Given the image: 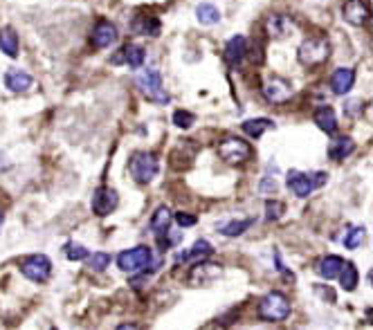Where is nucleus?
I'll return each instance as SVG.
<instances>
[{
    "label": "nucleus",
    "instance_id": "1",
    "mask_svg": "<svg viewBox=\"0 0 373 330\" xmlns=\"http://www.w3.org/2000/svg\"><path fill=\"white\" fill-rule=\"evenodd\" d=\"M259 317L264 322H285L292 312V305H290V299L281 295V292H268V295L259 301Z\"/></svg>",
    "mask_w": 373,
    "mask_h": 330
},
{
    "label": "nucleus",
    "instance_id": "2",
    "mask_svg": "<svg viewBox=\"0 0 373 330\" xmlns=\"http://www.w3.org/2000/svg\"><path fill=\"white\" fill-rule=\"evenodd\" d=\"M158 171H160V160L151 151H138L129 160V173L138 185H148V182H153Z\"/></svg>",
    "mask_w": 373,
    "mask_h": 330
},
{
    "label": "nucleus",
    "instance_id": "3",
    "mask_svg": "<svg viewBox=\"0 0 373 330\" xmlns=\"http://www.w3.org/2000/svg\"><path fill=\"white\" fill-rule=\"evenodd\" d=\"M151 261H153V252L146 245H138V248H131L117 256V267L122 272H129V274H138V272L148 274Z\"/></svg>",
    "mask_w": 373,
    "mask_h": 330
},
{
    "label": "nucleus",
    "instance_id": "4",
    "mask_svg": "<svg viewBox=\"0 0 373 330\" xmlns=\"http://www.w3.org/2000/svg\"><path fill=\"white\" fill-rule=\"evenodd\" d=\"M331 56V43L324 36H313V39H306L300 45V63L304 68H317L321 63H326Z\"/></svg>",
    "mask_w": 373,
    "mask_h": 330
},
{
    "label": "nucleus",
    "instance_id": "5",
    "mask_svg": "<svg viewBox=\"0 0 373 330\" xmlns=\"http://www.w3.org/2000/svg\"><path fill=\"white\" fill-rule=\"evenodd\" d=\"M135 85L140 88V92L151 99L155 104H169V94L165 90V83H162V75L158 70H142L138 72L135 77Z\"/></svg>",
    "mask_w": 373,
    "mask_h": 330
},
{
    "label": "nucleus",
    "instance_id": "6",
    "mask_svg": "<svg viewBox=\"0 0 373 330\" xmlns=\"http://www.w3.org/2000/svg\"><path fill=\"white\" fill-rule=\"evenodd\" d=\"M216 153H218V157L225 164L239 166L245 160H250L252 149H250V144H247L245 140H241V138H225V140L218 144Z\"/></svg>",
    "mask_w": 373,
    "mask_h": 330
},
{
    "label": "nucleus",
    "instance_id": "7",
    "mask_svg": "<svg viewBox=\"0 0 373 330\" xmlns=\"http://www.w3.org/2000/svg\"><path fill=\"white\" fill-rule=\"evenodd\" d=\"M20 274L34 281V283H45L52 274V261L45 254H32L20 261Z\"/></svg>",
    "mask_w": 373,
    "mask_h": 330
},
{
    "label": "nucleus",
    "instance_id": "8",
    "mask_svg": "<svg viewBox=\"0 0 373 330\" xmlns=\"http://www.w3.org/2000/svg\"><path fill=\"white\" fill-rule=\"evenodd\" d=\"M220 276H223V267L218 263H209L205 259V261H196L191 265L186 281H189V286H194V288H207L209 283H214V281H218Z\"/></svg>",
    "mask_w": 373,
    "mask_h": 330
},
{
    "label": "nucleus",
    "instance_id": "9",
    "mask_svg": "<svg viewBox=\"0 0 373 330\" xmlns=\"http://www.w3.org/2000/svg\"><path fill=\"white\" fill-rule=\"evenodd\" d=\"M292 85L281 77H268L264 83V97L270 104H285L292 99Z\"/></svg>",
    "mask_w": 373,
    "mask_h": 330
},
{
    "label": "nucleus",
    "instance_id": "10",
    "mask_svg": "<svg viewBox=\"0 0 373 330\" xmlns=\"http://www.w3.org/2000/svg\"><path fill=\"white\" fill-rule=\"evenodd\" d=\"M117 204H119V195L110 187H99L93 195V212L102 218L113 214L117 209Z\"/></svg>",
    "mask_w": 373,
    "mask_h": 330
},
{
    "label": "nucleus",
    "instance_id": "11",
    "mask_svg": "<svg viewBox=\"0 0 373 330\" xmlns=\"http://www.w3.org/2000/svg\"><path fill=\"white\" fill-rule=\"evenodd\" d=\"M144 59H146L144 47L126 43L124 47H119V50L113 54V59H110V61H113L115 66H129L133 70H140L144 66Z\"/></svg>",
    "mask_w": 373,
    "mask_h": 330
},
{
    "label": "nucleus",
    "instance_id": "12",
    "mask_svg": "<svg viewBox=\"0 0 373 330\" xmlns=\"http://www.w3.org/2000/svg\"><path fill=\"white\" fill-rule=\"evenodd\" d=\"M115 41H117V28L110 20H99L90 34V45L95 50H106Z\"/></svg>",
    "mask_w": 373,
    "mask_h": 330
},
{
    "label": "nucleus",
    "instance_id": "13",
    "mask_svg": "<svg viewBox=\"0 0 373 330\" xmlns=\"http://www.w3.org/2000/svg\"><path fill=\"white\" fill-rule=\"evenodd\" d=\"M342 14H344V20L349 23V25L362 28L365 23L369 20V5L365 3V0H346Z\"/></svg>",
    "mask_w": 373,
    "mask_h": 330
},
{
    "label": "nucleus",
    "instance_id": "14",
    "mask_svg": "<svg viewBox=\"0 0 373 330\" xmlns=\"http://www.w3.org/2000/svg\"><path fill=\"white\" fill-rule=\"evenodd\" d=\"M288 189L297 195V198H308L313 193V176L304 173V171H290L288 173Z\"/></svg>",
    "mask_w": 373,
    "mask_h": 330
},
{
    "label": "nucleus",
    "instance_id": "15",
    "mask_svg": "<svg viewBox=\"0 0 373 330\" xmlns=\"http://www.w3.org/2000/svg\"><path fill=\"white\" fill-rule=\"evenodd\" d=\"M245 52H247V39L241 34H236L225 45V61L232 68H239L245 59Z\"/></svg>",
    "mask_w": 373,
    "mask_h": 330
},
{
    "label": "nucleus",
    "instance_id": "16",
    "mask_svg": "<svg viewBox=\"0 0 373 330\" xmlns=\"http://www.w3.org/2000/svg\"><path fill=\"white\" fill-rule=\"evenodd\" d=\"M211 254H214V248H211L205 238H198L191 245V250L176 254V265L184 263V261H205V259H209Z\"/></svg>",
    "mask_w": 373,
    "mask_h": 330
},
{
    "label": "nucleus",
    "instance_id": "17",
    "mask_svg": "<svg viewBox=\"0 0 373 330\" xmlns=\"http://www.w3.org/2000/svg\"><path fill=\"white\" fill-rule=\"evenodd\" d=\"M355 83V72L351 68H338L331 77V90L335 94H346Z\"/></svg>",
    "mask_w": 373,
    "mask_h": 330
},
{
    "label": "nucleus",
    "instance_id": "18",
    "mask_svg": "<svg viewBox=\"0 0 373 330\" xmlns=\"http://www.w3.org/2000/svg\"><path fill=\"white\" fill-rule=\"evenodd\" d=\"M315 124L321 133H326V135H333L335 130H338V115H335V110L331 106H321L315 110Z\"/></svg>",
    "mask_w": 373,
    "mask_h": 330
},
{
    "label": "nucleus",
    "instance_id": "19",
    "mask_svg": "<svg viewBox=\"0 0 373 330\" xmlns=\"http://www.w3.org/2000/svg\"><path fill=\"white\" fill-rule=\"evenodd\" d=\"M34 79L25 70H7L5 75V85L11 92H28L32 88Z\"/></svg>",
    "mask_w": 373,
    "mask_h": 330
},
{
    "label": "nucleus",
    "instance_id": "20",
    "mask_svg": "<svg viewBox=\"0 0 373 330\" xmlns=\"http://www.w3.org/2000/svg\"><path fill=\"white\" fill-rule=\"evenodd\" d=\"M266 28H268V34L272 36V39H285V36L292 32V23L288 16L275 14V16H268Z\"/></svg>",
    "mask_w": 373,
    "mask_h": 330
},
{
    "label": "nucleus",
    "instance_id": "21",
    "mask_svg": "<svg viewBox=\"0 0 373 330\" xmlns=\"http://www.w3.org/2000/svg\"><path fill=\"white\" fill-rule=\"evenodd\" d=\"M272 128H275V121L268 117H254V119L243 121V133L250 140H259L266 130H272Z\"/></svg>",
    "mask_w": 373,
    "mask_h": 330
},
{
    "label": "nucleus",
    "instance_id": "22",
    "mask_svg": "<svg viewBox=\"0 0 373 330\" xmlns=\"http://www.w3.org/2000/svg\"><path fill=\"white\" fill-rule=\"evenodd\" d=\"M131 28H133L135 34L151 36V39H155V36L160 34V30H162V25H160V20L155 16H135Z\"/></svg>",
    "mask_w": 373,
    "mask_h": 330
},
{
    "label": "nucleus",
    "instance_id": "23",
    "mask_svg": "<svg viewBox=\"0 0 373 330\" xmlns=\"http://www.w3.org/2000/svg\"><path fill=\"white\" fill-rule=\"evenodd\" d=\"M0 52L9 59L18 56V34L11 28H0Z\"/></svg>",
    "mask_w": 373,
    "mask_h": 330
},
{
    "label": "nucleus",
    "instance_id": "24",
    "mask_svg": "<svg viewBox=\"0 0 373 330\" xmlns=\"http://www.w3.org/2000/svg\"><path fill=\"white\" fill-rule=\"evenodd\" d=\"M353 151H355V142H353L349 135H342V138H338V140L331 144L328 155L333 157L335 162H342V160H346V157H349Z\"/></svg>",
    "mask_w": 373,
    "mask_h": 330
},
{
    "label": "nucleus",
    "instance_id": "25",
    "mask_svg": "<svg viewBox=\"0 0 373 330\" xmlns=\"http://www.w3.org/2000/svg\"><path fill=\"white\" fill-rule=\"evenodd\" d=\"M338 279H340V288L346 290V292H353L357 288V281H360V274H357V267L355 263H342L340 272H338Z\"/></svg>",
    "mask_w": 373,
    "mask_h": 330
},
{
    "label": "nucleus",
    "instance_id": "26",
    "mask_svg": "<svg viewBox=\"0 0 373 330\" xmlns=\"http://www.w3.org/2000/svg\"><path fill=\"white\" fill-rule=\"evenodd\" d=\"M171 220H173V214L169 212V207H158V209L153 212V218H151V229L160 236H165L167 231H169V225H171Z\"/></svg>",
    "mask_w": 373,
    "mask_h": 330
},
{
    "label": "nucleus",
    "instance_id": "27",
    "mask_svg": "<svg viewBox=\"0 0 373 330\" xmlns=\"http://www.w3.org/2000/svg\"><path fill=\"white\" fill-rule=\"evenodd\" d=\"M254 225V218H243V220H230V223L220 225V234L227 236V238H239L243 236L247 229H250Z\"/></svg>",
    "mask_w": 373,
    "mask_h": 330
},
{
    "label": "nucleus",
    "instance_id": "28",
    "mask_svg": "<svg viewBox=\"0 0 373 330\" xmlns=\"http://www.w3.org/2000/svg\"><path fill=\"white\" fill-rule=\"evenodd\" d=\"M344 259H340V256H324L319 263H317V274L321 279H338V272H340V267H342Z\"/></svg>",
    "mask_w": 373,
    "mask_h": 330
},
{
    "label": "nucleus",
    "instance_id": "29",
    "mask_svg": "<svg viewBox=\"0 0 373 330\" xmlns=\"http://www.w3.org/2000/svg\"><path fill=\"white\" fill-rule=\"evenodd\" d=\"M196 18L201 25L209 28V25H216V23L220 20V11L218 7H214L211 3H201L196 7Z\"/></svg>",
    "mask_w": 373,
    "mask_h": 330
},
{
    "label": "nucleus",
    "instance_id": "30",
    "mask_svg": "<svg viewBox=\"0 0 373 330\" xmlns=\"http://www.w3.org/2000/svg\"><path fill=\"white\" fill-rule=\"evenodd\" d=\"M85 261H88V270L93 272H104L108 263H110V254L108 252H93L85 256Z\"/></svg>",
    "mask_w": 373,
    "mask_h": 330
},
{
    "label": "nucleus",
    "instance_id": "31",
    "mask_svg": "<svg viewBox=\"0 0 373 330\" xmlns=\"http://www.w3.org/2000/svg\"><path fill=\"white\" fill-rule=\"evenodd\" d=\"M365 234H367L365 227H353V229H349V234L344 236V245L349 248V250L360 248V245H362V240H365Z\"/></svg>",
    "mask_w": 373,
    "mask_h": 330
},
{
    "label": "nucleus",
    "instance_id": "32",
    "mask_svg": "<svg viewBox=\"0 0 373 330\" xmlns=\"http://www.w3.org/2000/svg\"><path fill=\"white\" fill-rule=\"evenodd\" d=\"M64 256L68 261H85L88 250H85L83 245H79V243H68V245L64 248Z\"/></svg>",
    "mask_w": 373,
    "mask_h": 330
},
{
    "label": "nucleus",
    "instance_id": "33",
    "mask_svg": "<svg viewBox=\"0 0 373 330\" xmlns=\"http://www.w3.org/2000/svg\"><path fill=\"white\" fill-rule=\"evenodd\" d=\"M285 214V204L281 200H266V220L275 223Z\"/></svg>",
    "mask_w": 373,
    "mask_h": 330
},
{
    "label": "nucleus",
    "instance_id": "34",
    "mask_svg": "<svg viewBox=\"0 0 373 330\" xmlns=\"http://www.w3.org/2000/svg\"><path fill=\"white\" fill-rule=\"evenodd\" d=\"M194 121H196V117H194V113H189V110L178 108L176 113H173V124H176L178 128H182V130L191 128V126H194Z\"/></svg>",
    "mask_w": 373,
    "mask_h": 330
},
{
    "label": "nucleus",
    "instance_id": "35",
    "mask_svg": "<svg viewBox=\"0 0 373 330\" xmlns=\"http://www.w3.org/2000/svg\"><path fill=\"white\" fill-rule=\"evenodd\" d=\"M173 220H176L180 227H194V225L198 223V216L186 214V212H178L176 216H173Z\"/></svg>",
    "mask_w": 373,
    "mask_h": 330
},
{
    "label": "nucleus",
    "instance_id": "36",
    "mask_svg": "<svg viewBox=\"0 0 373 330\" xmlns=\"http://www.w3.org/2000/svg\"><path fill=\"white\" fill-rule=\"evenodd\" d=\"M277 187H279V185L275 182V178H272V176L268 178V176H266L264 180H261L259 191H261V193H266V191H268V193H275V191H277Z\"/></svg>",
    "mask_w": 373,
    "mask_h": 330
},
{
    "label": "nucleus",
    "instance_id": "37",
    "mask_svg": "<svg viewBox=\"0 0 373 330\" xmlns=\"http://www.w3.org/2000/svg\"><path fill=\"white\" fill-rule=\"evenodd\" d=\"M275 263H277V270H279V274L283 276V279H288V283H292L295 281V274L288 270V267H285L283 263H281V256H279V252L275 254Z\"/></svg>",
    "mask_w": 373,
    "mask_h": 330
},
{
    "label": "nucleus",
    "instance_id": "38",
    "mask_svg": "<svg viewBox=\"0 0 373 330\" xmlns=\"http://www.w3.org/2000/svg\"><path fill=\"white\" fill-rule=\"evenodd\" d=\"M326 178H328V173H315V176H313V185H315V187L326 185Z\"/></svg>",
    "mask_w": 373,
    "mask_h": 330
},
{
    "label": "nucleus",
    "instance_id": "39",
    "mask_svg": "<svg viewBox=\"0 0 373 330\" xmlns=\"http://www.w3.org/2000/svg\"><path fill=\"white\" fill-rule=\"evenodd\" d=\"M201 330H227L225 326H223L220 322H209V324H205Z\"/></svg>",
    "mask_w": 373,
    "mask_h": 330
},
{
    "label": "nucleus",
    "instance_id": "40",
    "mask_svg": "<svg viewBox=\"0 0 373 330\" xmlns=\"http://www.w3.org/2000/svg\"><path fill=\"white\" fill-rule=\"evenodd\" d=\"M115 330H142V328L138 324H119Z\"/></svg>",
    "mask_w": 373,
    "mask_h": 330
},
{
    "label": "nucleus",
    "instance_id": "41",
    "mask_svg": "<svg viewBox=\"0 0 373 330\" xmlns=\"http://www.w3.org/2000/svg\"><path fill=\"white\" fill-rule=\"evenodd\" d=\"M3 223H5V212L0 209V227H3Z\"/></svg>",
    "mask_w": 373,
    "mask_h": 330
},
{
    "label": "nucleus",
    "instance_id": "42",
    "mask_svg": "<svg viewBox=\"0 0 373 330\" xmlns=\"http://www.w3.org/2000/svg\"><path fill=\"white\" fill-rule=\"evenodd\" d=\"M49 330H59V328H54V326H52V328H49Z\"/></svg>",
    "mask_w": 373,
    "mask_h": 330
}]
</instances>
